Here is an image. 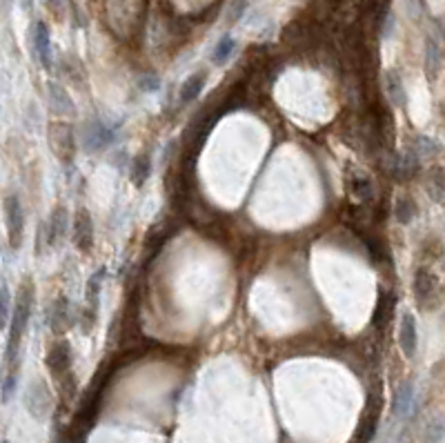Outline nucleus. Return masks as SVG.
<instances>
[{"mask_svg":"<svg viewBox=\"0 0 445 443\" xmlns=\"http://www.w3.org/2000/svg\"><path fill=\"white\" fill-rule=\"evenodd\" d=\"M33 297H36V288H33L31 279H25L18 288V297L14 303L9 319V332H7V352H5V363L7 372H18V352H20V341L25 336V330L31 319L33 310Z\"/></svg>","mask_w":445,"mask_h":443,"instance_id":"nucleus-1","label":"nucleus"},{"mask_svg":"<svg viewBox=\"0 0 445 443\" xmlns=\"http://www.w3.org/2000/svg\"><path fill=\"white\" fill-rule=\"evenodd\" d=\"M412 290H414V299L419 303V308H423V310L435 308V305L439 303V299H441L439 277L426 265L416 267L414 281H412Z\"/></svg>","mask_w":445,"mask_h":443,"instance_id":"nucleus-2","label":"nucleus"},{"mask_svg":"<svg viewBox=\"0 0 445 443\" xmlns=\"http://www.w3.org/2000/svg\"><path fill=\"white\" fill-rule=\"evenodd\" d=\"M3 214L7 225V238L9 245L14 249H20L22 234H25V212H22V203L18 194H7L3 201Z\"/></svg>","mask_w":445,"mask_h":443,"instance_id":"nucleus-3","label":"nucleus"},{"mask_svg":"<svg viewBox=\"0 0 445 443\" xmlns=\"http://www.w3.org/2000/svg\"><path fill=\"white\" fill-rule=\"evenodd\" d=\"M49 147L56 158L63 163H70L74 158V130L70 123L54 121L49 125Z\"/></svg>","mask_w":445,"mask_h":443,"instance_id":"nucleus-4","label":"nucleus"},{"mask_svg":"<svg viewBox=\"0 0 445 443\" xmlns=\"http://www.w3.org/2000/svg\"><path fill=\"white\" fill-rule=\"evenodd\" d=\"M72 238L76 249H81V252H89L91 245H94V221H91V214L85 208H78L74 214Z\"/></svg>","mask_w":445,"mask_h":443,"instance_id":"nucleus-5","label":"nucleus"},{"mask_svg":"<svg viewBox=\"0 0 445 443\" xmlns=\"http://www.w3.org/2000/svg\"><path fill=\"white\" fill-rule=\"evenodd\" d=\"M29 40H31V49H33V56L38 59V63L45 67V70H52V40H49V29L42 20H36L31 25Z\"/></svg>","mask_w":445,"mask_h":443,"instance_id":"nucleus-6","label":"nucleus"},{"mask_svg":"<svg viewBox=\"0 0 445 443\" xmlns=\"http://www.w3.org/2000/svg\"><path fill=\"white\" fill-rule=\"evenodd\" d=\"M47 366L54 377L63 379L72 370V350L67 341H54L47 352Z\"/></svg>","mask_w":445,"mask_h":443,"instance_id":"nucleus-7","label":"nucleus"},{"mask_svg":"<svg viewBox=\"0 0 445 443\" xmlns=\"http://www.w3.org/2000/svg\"><path fill=\"white\" fill-rule=\"evenodd\" d=\"M398 345H401L403 357L412 359L419 348V330H416V319L414 314L403 312L401 323H398Z\"/></svg>","mask_w":445,"mask_h":443,"instance_id":"nucleus-8","label":"nucleus"},{"mask_svg":"<svg viewBox=\"0 0 445 443\" xmlns=\"http://www.w3.org/2000/svg\"><path fill=\"white\" fill-rule=\"evenodd\" d=\"M423 67H426L428 81H437V76L443 67V45H441V38L435 36V33H430V36L426 38Z\"/></svg>","mask_w":445,"mask_h":443,"instance_id":"nucleus-9","label":"nucleus"},{"mask_svg":"<svg viewBox=\"0 0 445 443\" xmlns=\"http://www.w3.org/2000/svg\"><path fill=\"white\" fill-rule=\"evenodd\" d=\"M419 167H421V156L412 150V147H409L407 152L394 154L392 165H390V174H394L398 180H407V178L416 176Z\"/></svg>","mask_w":445,"mask_h":443,"instance_id":"nucleus-10","label":"nucleus"},{"mask_svg":"<svg viewBox=\"0 0 445 443\" xmlns=\"http://www.w3.org/2000/svg\"><path fill=\"white\" fill-rule=\"evenodd\" d=\"M114 139H116V130L109 127V125L94 121L91 125H87L85 132V147L91 152H98L102 147H107Z\"/></svg>","mask_w":445,"mask_h":443,"instance_id":"nucleus-11","label":"nucleus"},{"mask_svg":"<svg viewBox=\"0 0 445 443\" xmlns=\"http://www.w3.org/2000/svg\"><path fill=\"white\" fill-rule=\"evenodd\" d=\"M47 98H49V107H52V111L56 114V116H63L65 118V116H74V114H76V107L72 103V96H70V92H67L63 85L49 83L47 85Z\"/></svg>","mask_w":445,"mask_h":443,"instance_id":"nucleus-12","label":"nucleus"},{"mask_svg":"<svg viewBox=\"0 0 445 443\" xmlns=\"http://www.w3.org/2000/svg\"><path fill=\"white\" fill-rule=\"evenodd\" d=\"M49 403H52V399H49L47 388H45L40 381L31 383L29 390H27V396H25V405H27V410L31 412V417L42 419L45 412L49 410Z\"/></svg>","mask_w":445,"mask_h":443,"instance_id":"nucleus-13","label":"nucleus"},{"mask_svg":"<svg viewBox=\"0 0 445 443\" xmlns=\"http://www.w3.org/2000/svg\"><path fill=\"white\" fill-rule=\"evenodd\" d=\"M49 325L56 334H63L67 327L72 325V310H70V301L65 297H58L56 301H52L49 305Z\"/></svg>","mask_w":445,"mask_h":443,"instance_id":"nucleus-14","label":"nucleus"},{"mask_svg":"<svg viewBox=\"0 0 445 443\" xmlns=\"http://www.w3.org/2000/svg\"><path fill=\"white\" fill-rule=\"evenodd\" d=\"M426 189H428V196L437 203V205L445 208V167L435 165L428 169L426 174Z\"/></svg>","mask_w":445,"mask_h":443,"instance_id":"nucleus-15","label":"nucleus"},{"mask_svg":"<svg viewBox=\"0 0 445 443\" xmlns=\"http://www.w3.org/2000/svg\"><path fill=\"white\" fill-rule=\"evenodd\" d=\"M102 277H105V270H98L96 274H91V279L87 283V310H85V319H89L91 327H94L96 312H98V303H100Z\"/></svg>","mask_w":445,"mask_h":443,"instance_id":"nucleus-16","label":"nucleus"},{"mask_svg":"<svg viewBox=\"0 0 445 443\" xmlns=\"http://www.w3.org/2000/svg\"><path fill=\"white\" fill-rule=\"evenodd\" d=\"M348 187H350L352 199H354L357 203H368V201L374 196V183H372V178L365 176V174H361L359 169H357V172H352Z\"/></svg>","mask_w":445,"mask_h":443,"instance_id":"nucleus-17","label":"nucleus"},{"mask_svg":"<svg viewBox=\"0 0 445 443\" xmlns=\"http://www.w3.org/2000/svg\"><path fill=\"white\" fill-rule=\"evenodd\" d=\"M67 225H70V214H67V210L63 205H58L49 217V223H47V236H49V247L56 245L61 241V238L67 234Z\"/></svg>","mask_w":445,"mask_h":443,"instance_id":"nucleus-18","label":"nucleus"},{"mask_svg":"<svg viewBox=\"0 0 445 443\" xmlns=\"http://www.w3.org/2000/svg\"><path fill=\"white\" fill-rule=\"evenodd\" d=\"M385 94H387V100H390L392 107H403L405 105V87H403V81L401 76H398L396 72H387L385 74Z\"/></svg>","mask_w":445,"mask_h":443,"instance_id":"nucleus-19","label":"nucleus"},{"mask_svg":"<svg viewBox=\"0 0 445 443\" xmlns=\"http://www.w3.org/2000/svg\"><path fill=\"white\" fill-rule=\"evenodd\" d=\"M419 214V208H416V201L409 196V194H401L396 201H394V219L396 223L401 225H409Z\"/></svg>","mask_w":445,"mask_h":443,"instance_id":"nucleus-20","label":"nucleus"},{"mask_svg":"<svg viewBox=\"0 0 445 443\" xmlns=\"http://www.w3.org/2000/svg\"><path fill=\"white\" fill-rule=\"evenodd\" d=\"M205 81H208V74L205 72L192 74L187 81L180 85V103H192V100H196L203 92Z\"/></svg>","mask_w":445,"mask_h":443,"instance_id":"nucleus-21","label":"nucleus"},{"mask_svg":"<svg viewBox=\"0 0 445 443\" xmlns=\"http://www.w3.org/2000/svg\"><path fill=\"white\" fill-rule=\"evenodd\" d=\"M412 405H414V385L403 383L394 394L392 410H394L396 417H405V414H409V410H412Z\"/></svg>","mask_w":445,"mask_h":443,"instance_id":"nucleus-22","label":"nucleus"},{"mask_svg":"<svg viewBox=\"0 0 445 443\" xmlns=\"http://www.w3.org/2000/svg\"><path fill=\"white\" fill-rule=\"evenodd\" d=\"M150 169H152V161H150V156L147 154H141V156H136L134 161H132V167H130V176L134 180V185H143L147 176H150Z\"/></svg>","mask_w":445,"mask_h":443,"instance_id":"nucleus-23","label":"nucleus"},{"mask_svg":"<svg viewBox=\"0 0 445 443\" xmlns=\"http://www.w3.org/2000/svg\"><path fill=\"white\" fill-rule=\"evenodd\" d=\"M236 49V40L232 36H223L219 42L214 45V52H212V63L214 65H225L227 61L232 59V54Z\"/></svg>","mask_w":445,"mask_h":443,"instance_id":"nucleus-24","label":"nucleus"},{"mask_svg":"<svg viewBox=\"0 0 445 443\" xmlns=\"http://www.w3.org/2000/svg\"><path fill=\"white\" fill-rule=\"evenodd\" d=\"M392 310H394V294L381 292L379 303H376V310H374V325L381 327L387 319H390Z\"/></svg>","mask_w":445,"mask_h":443,"instance_id":"nucleus-25","label":"nucleus"},{"mask_svg":"<svg viewBox=\"0 0 445 443\" xmlns=\"http://www.w3.org/2000/svg\"><path fill=\"white\" fill-rule=\"evenodd\" d=\"M247 5H249V0H230V5H227V11H225V22H227V25H230V27L236 25V22L245 16Z\"/></svg>","mask_w":445,"mask_h":443,"instance_id":"nucleus-26","label":"nucleus"},{"mask_svg":"<svg viewBox=\"0 0 445 443\" xmlns=\"http://www.w3.org/2000/svg\"><path fill=\"white\" fill-rule=\"evenodd\" d=\"M412 150L419 154V156H432V154H437L441 150V145L435 141V139H430V136H416L414 143H412Z\"/></svg>","mask_w":445,"mask_h":443,"instance_id":"nucleus-27","label":"nucleus"},{"mask_svg":"<svg viewBox=\"0 0 445 443\" xmlns=\"http://www.w3.org/2000/svg\"><path fill=\"white\" fill-rule=\"evenodd\" d=\"M16 383H18V372H5V379H3V403H7L11 399V394L16 390Z\"/></svg>","mask_w":445,"mask_h":443,"instance_id":"nucleus-28","label":"nucleus"},{"mask_svg":"<svg viewBox=\"0 0 445 443\" xmlns=\"http://www.w3.org/2000/svg\"><path fill=\"white\" fill-rule=\"evenodd\" d=\"M0 299H3V321L5 325H9V319H11V297H9V286L7 281H3V294H0Z\"/></svg>","mask_w":445,"mask_h":443,"instance_id":"nucleus-29","label":"nucleus"},{"mask_svg":"<svg viewBox=\"0 0 445 443\" xmlns=\"http://www.w3.org/2000/svg\"><path fill=\"white\" fill-rule=\"evenodd\" d=\"M47 3V7L52 9V14H63V7H65V0H45Z\"/></svg>","mask_w":445,"mask_h":443,"instance_id":"nucleus-30","label":"nucleus"},{"mask_svg":"<svg viewBox=\"0 0 445 443\" xmlns=\"http://www.w3.org/2000/svg\"><path fill=\"white\" fill-rule=\"evenodd\" d=\"M3 443H9V441H3Z\"/></svg>","mask_w":445,"mask_h":443,"instance_id":"nucleus-31","label":"nucleus"}]
</instances>
